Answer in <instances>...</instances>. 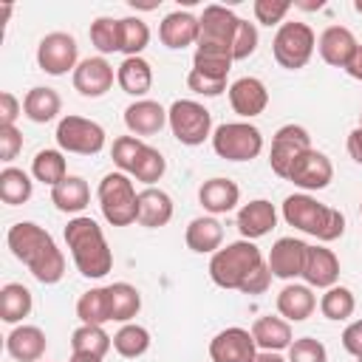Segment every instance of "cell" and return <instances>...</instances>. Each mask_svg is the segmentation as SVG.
<instances>
[{"label": "cell", "instance_id": "obj_31", "mask_svg": "<svg viewBox=\"0 0 362 362\" xmlns=\"http://www.w3.org/2000/svg\"><path fill=\"white\" fill-rule=\"evenodd\" d=\"M232 48H223V45H209V42H198L195 45V54H192V71L204 74V76H212V79H229V71H232Z\"/></svg>", "mask_w": 362, "mask_h": 362}, {"label": "cell", "instance_id": "obj_29", "mask_svg": "<svg viewBox=\"0 0 362 362\" xmlns=\"http://www.w3.org/2000/svg\"><path fill=\"white\" fill-rule=\"evenodd\" d=\"M116 85L133 99H147L153 88V65L144 57H124L116 68Z\"/></svg>", "mask_w": 362, "mask_h": 362}, {"label": "cell", "instance_id": "obj_50", "mask_svg": "<svg viewBox=\"0 0 362 362\" xmlns=\"http://www.w3.org/2000/svg\"><path fill=\"white\" fill-rule=\"evenodd\" d=\"M342 348L354 359H362V320H354V322L345 325V331H342Z\"/></svg>", "mask_w": 362, "mask_h": 362}, {"label": "cell", "instance_id": "obj_3", "mask_svg": "<svg viewBox=\"0 0 362 362\" xmlns=\"http://www.w3.org/2000/svg\"><path fill=\"white\" fill-rule=\"evenodd\" d=\"M65 246L71 252V260L76 266V272L88 280H102L110 269H113V252L107 246V238L102 232V226L88 218V215H76L65 223Z\"/></svg>", "mask_w": 362, "mask_h": 362}, {"label": "cell", "instance_id": "obj_37", "mask_svg": "<svg viewBox=\"0 0 362 362\" xmlns=\"http://www.w3.org/2000/svg\"><path fill=\"white\" fill-rule=\"evenodd\" d=\"M110 348H113V337L105 331V325H79L71 334V354L105 359Z\"/></svg>", "mask_w": 362, "mask_h": 362}, {"label": "cell", "instance_id": "obj_43", "mask_svg": "<svg viewBox=\"0 0 362 362\" xmlns=\"http://www.w3.org/2000/svg\"><path fill=\"white\" fill-rule=\"evenodd\" d=\"M164 173H167V158L161 156V150H156V147L147 144V147L141 150V156H139V161H136L130 178H136V181H141V184H147V187H156V181H161Z\"/></svg>", "mask_w": 362, "mask_h": 362}, {"label": "cell", "instance_id": "obj_20", "mask_svg": "<svg viewBox=\"0 0 362 362\" xmlns=\"http://www.w3.org/2000/svg\"><path fill=\"white\" fill-rule=\"evenodd\" d=\"M48 351V337L40 325H14L6 334V354L14 362H40Z\"/></svg>", "mask_w": 362, "mask_h": 362}, {"label": "cell", "instance_id": "obj_4", "mask_svg": "<svg viewBox=\"0 0 362 362\" xmlns=\"http://www.w3.org/2000/svg\"><path fill=\"white\" fill-rule=\"evenodd\" d=\"M280 215L297 232L317 238V243H334L345 235V215L339 209L317 201L311 192L286 195V201L280 206Z\"/></svg>", "mask_w": 362, "mask_h": 362}, {"label": "cell", "instance_id": "obj_59", "mask_svg": "<svg viewBox=\"0 0 362 362\" xmlns=\"http://www.w3.org/2000/svg\"><path fill=\"white\" fill-rule=\"evenodd\" d=\"M359 215H362V204H359Z\"/></svg>", "mask_w": 362, "mask_h": 362}, {"label": "cell", "instance_id": "obj_10", "mask_svg": "<svg viewBox=\"0 0 362 362\" xmlns=\"http://www.w3.org/2000/svg\"><path fill=\"white\" fill-rule=\"evenodd\" d=\"M79 62V45L68 31H51L37 45V68L48 76H65L68 71L74 74Z\"/></svg>", "mask_w": 362, "mask_h": 362}, {"label": "cell", "instance_id": "obj_53", "mask_svg": "<svg viewBox=\"0 0 362 362\" xmlns=\"http://www.w3.org/2000/svg\"><path fill=\"white\" fill-rule=\"evenodd\" d=\"M351 79H356V82H362V42L356 45V51H354V57L348 59V65L342 68Z\"/></svg>", "mask_w": 362, "mask_h": 362}, {"label": "cell", "instance_id": "obj_15", "mask_svg": "<svg viewBox=\"0 0 362 362\" xmlns=\"http://www.w3.org/2000/svg\"><path fill=\"white\" fill-rule=\"evenodd\" d=\"M255 356H257V345L249 328L229 325L209 339L212 362H255Z\"/></svg>", "mask_w": 362, "mask_h": 362}, {"label": "cell", "instance_id": "obj_42", "mask_svg": "<svg viewBox=\"0 0 362 362\" xmlns=\"http://www.w3.org/2000/svg\"><path fill=\"white\" fill-rule=\"evenodd\" d=\"M119 31L124 57H141V51L150 45V25L141 17H119Z\"/></svg>", "mask_w": 362, "mask_h": 362}, {"label": "cell", "instance_id": "obj_24", "mask_svg": "<svg viewBox=\"0 0 362 362\" xmlns=\"http://www.w3.org/2000/svg\"><path fill=\"white\" fill-rule=\"evenodd\" d=\"M274 305H277V314L283 320H288V322H305L317 311V294H314L311 286L294 280V283H286L280 288Z\"/></svg>", "mask_w": 362, "mask_h": 362}, {"label": "cell", "instance_id": "obj_5", "mask_svg": "<svg viewBox=\"0 0 362 362\" xmlns=\"http://www.w3.org/2000/svg\"><path fill=\"white\" fill-rule=\"evenodd\" d=\"M102 218L110 226H130L139 221V192L127 173H107L96 187Z\"/></svg>", "mask_w": 362, "mask_h": 362}, {"label": "cell", "instance_id": "obj_34", "mask_svg": "<svg viewBox=\"0 0 362 362\" xmlns=\"http://www.w3.org/2000/svg\"><path fill=\"white\" fill-rule=\"evenodd\" d=\"M34 308V297L23 283H6L0 288V320L6 325H20Z\"/></svg>", "mask_w": 362, "mask_h": 362}, {"label": "cell", "instance_id": "obj_47", "mask_svg": "<svg viewBox=\"0 0 362 362\" xmlns=\"http://www.w3.org/2000/svg\"><path fill=\"white\" fill-rule=\"evenodd\" d=\"M288 362H328V351L314 337H297L288 345Z\"/></svg>", "mask_w": 362, "mask_h": 362}, {"label": "cell", "instance_id": "obj_7", "mask_svg": "<svg viewBox=\"0 0 362 362\" xmlns=\"http://www.w3.org/2000/svg\"><path fill=\"white\" fill-rule=\"evenodd\" d=\"M212 150L226 161H252L263 153V133L252 122H223L212 130Z\"/></svg>", "mask_w": 362, "mask_h": 362}, {"label": "cell", "instance_id": "obj_36", "mask_svg": "<svg viewBox=\"0 0 362 362\" xmlns=\"http://www.w3.org/2000/svg\"><path fill=\"white\" fill-rule=\"evenodd\" d=\"M34 195V175L20 167H3L0 170V201L8 206H20L31 201Z\"/></svg>", "mask_w": 362, "mask_h": 362}, {"label": "cell", "instance_id": "obj_51", "mask_svg": "<svg viewBox=\"0 0 362 362\" xmlns=\"http://www.w3.org/2000/svg\"><path fill=\"white\" fill-rule=\"evenodd\" d=\"M20 113H23V102L11 90H3L0 93V124H14Z\"/></svg>", "mask_w": 362, "mask_h": 362}, {"label": "cell", "instance_id": "obj_23", "mask_svg": "<svg viewBox=\"0 0 362 362\" xmlns=\"http://www.w3.org/2000/svg\"><path fill=\"white\" fill-rule=\"evenodd\" d=\"M167 124V107L156 99H136L124 107V127L130 136H156Z\"/></svg>", "mask_w": 362, "mask_h": 362}, {"label": "cell", "instance_id": "obj_52", "mask_svg": "<svg viewBox=\"0 0 362 362\" xmlns=\"http://www.w3.org/2000/svg\"><path fill=\"white\" fill-rule=\"evenodd\" d=\"M345 147H348V156H351L356 164H362V127H359V124H356V127L348 133Z\"/></svg>", "mask_w": 362, "mask_h": 362}, {"label": "cell", "instance_id": "obj_19", "mask_svg": "<svg viewBox=\"0 0 362 362\" xmlns=\"http://www.w3.org/2000/svg\"><path fill=\"white\" fill-rule=\"evenodd\" d=\"M235 226H238L243 240H260L277 226V209H274L272 201L255 198V201H249V204H243L238 209Z\"/></svg>", "mask_w": 362, "mask_h": 362}, {"label": "cell", "instance_id": "obj_35", "mask_svg": "<svg viewBox=\"0 0 362 362\" xmlns=\"http://www.w3.org/2000/svg\"><path fill=\"white\" fill-rule=\"evenodd\" d=\"M31 175L34 181L45 184V187H57L59 181L68 178V161H65V153L59 147H45L40 150L34 158H31Z\"/></svg>", "mask_w": 362, "mask_h": 362}, {"label": "cell", "instance_id": "obj_28", "mask_svg": "<svg viewBox=\"0 0 362 362\" xmlns=\"http://www.w3.org/2000/svg\"><path fill=\"white\" fill-rule=\"evenodd\" d=\"M249 331H252V337H255L257 351H277V354H283V351H288V345L294 342L291 322L283 320L280 314H277V317H272V314L257 317Z\"/></svg>", "mask_w": 362, "mask_h": 362}, {"label": "cell", "instance_id": "obj_57", "mask_svg": "<svg viewBox=\"0 0 362 362\" xmlns=\"http://www.w3.org/2000/svg\"><path fill=\"white\" fill-rule=\"evenodd\" d=\"M354 11H356V14H362V0H354Z\"/></svg>", "mask_w": 362, "mask_h": 362}, {"label": "cell", "instance_id": "obj_11", "mask_svg": "<svg viewBox=\"0 0 362 362\" xmlns=\"http://www.w3.org/2000/svg\"><path fill=\"white\" fill-rule=\"evenodd\" d=\"M311 150V136L303 124H283L277 127L274 139H272V150H269V167L277 178H288V170L291 164L305 153Z\"/></svg>", "mask_w": 362, "mask_h": 362}, {"label": "cell", "instance_id": "obj_12", "mask_svg": "<svg viewBox=\"0 0 362 362\" xmlns=\"http://www.w3.org/2000/svg\"><path fill=\"white\" fill-rule=\"evenodd\" d=\"M300 192H320L334 181V164L322 150H305L288 170V178Z\"/></svg>", "mask_w": 362, "mask_h": 362}, {"label": "cell", "instance_id": "obj_41", "mask_svg": "<svg viewBox=\"0 0 362 362\" xmlns=\"http://www.w3.org/2000/svg\"><path fill=\"white\" fill-rule=\"evenodd\" d=\"M90 45L99 51V57L107 54H122V31H119V20L116 17H96L88 28Z\"/></svg>", "mask_w": 362, "mask_h": 362}, {"label": "cell", "instance_id": "obj_56", "mask_svg": "<svg viewBox=\"0 0 362 362\" xmlns=\"http://www.w3.org/2000/svg\"><path fill=\"white\" fill-rule=\"evenodd\" d=\"M68 362H102L99 356H85V354H71Z\"/></svg>", "mask_w": 362, "mask_h": 362}, {"label": "cell", "instance_id": "obj_54", "mask_svg": "<svg viewBox=\"0 0 362 362\" xmlns=\"http://www.w3.org/2000/svg\"><path fill=\"white\" fill-rule=\"evenodd\" d=\"M255 362H288V359L283 354H277V351H257Z\"/></svg>", "mask_w": 362, "mask_h": 362}, {"label": "cell", "instance_id": "obj_9", "mask_svg": "<svg viewBox=\"0 0 362 362\" xmlns=\"http://www.w3.org/2000/svg\"><path fill=\"white\" fill-rule=\"evenodd\" d=\"M57 147L62 153H74V156H96L105 150V141H107V133L99 122L93 119H85V116H76V113H68L57 122Z\"/></svg>", "mask_w": 362, "mask_h": 362}, {"label": "cell", "instance_id": "obj_44", "mask_svg": "<svg viewBox=\"0 0 362 362\" xmlns=\"http://www.w3.org/2000/svg\"><path fill=\"white\" fill-rule=\"evenodd\" d=\"M144 147H147V141H141L139 136H119V139H113V147H110V158H113L116 170L130 175Z\"/></svg>", "mask_w": 362, "mask_h": 362}, {"label": "cell", "instance_id": "obj_32", "mask_svg": "<svg viewBox=\"0 0 362 362\" xmlns=\"http://www.w3.org/2000/svg\"><path fill=\"white\" fill-rule=\"evenodd\" d=\"M51 204L65 215H82V209L90 204V187L82 175H68L51 189Z\"/></svg>", "mask_w": 362, "mask_h": 362}, {"label": "cell", "instance_id": "obj_22", "mask_svg": "<svg viewBox=\"0 0 362 362\" xmlns=\"http://www.w3.org/2000/svg\"><path fill=\"white\" fill-rule=\"evenodd\" d=\"M198 204L204 206L206 215H226L232 209H238L240 204V187L232 181V178H223V175H215V178H206L201 187H198Z\"/></svg>", "mask_w": 362, "mask_h": 362}, {"label": "cell", "instance_id": "obj_33", "mask_svg": "<svg viewBox=\"0 0 362 362\" xmlns=\"http://www.w3.org/2000/svg\"><path fill=\"white\" fill-rule=\"evenodd\" d=\"M76 317H79V325H105V322H113V314H110V288L107 286H96V288H88L85 294H79V300H76Z\"/></svg>", "mask_w": 362, "mask_h": 362}, {"label": "cell", "instance_id": "obj_45", "mask_svg": "<svg viewBox=\"0 0 362 362\" xmlns=\"http://www.w3.org/2000/svg\"><path fill=\"white\" fill-rule=\"evenodd\" d=\"M257 42H260L257 25L240 17V20H238V28H235V40H232V57H235V62L249 59V57L257 51Z\"/></svg>", "mask_w": 362, "mask_h": 362}, {"label": "cell", "instance_id": "obj_49", "mask_svg": "<svg viewBox=\"0 0 362 362\" xmlns=\"http://www.w3.org/2000/svg\"><path fill=\"white\" fill-rule=\"evenodd\" d=\"M23 150V133L17 124H0V161L11 164Z\"/></svg>", "mask_w": 362, "mask_h": 362}, {"label": "cell", "instance_id": "obj_2", "mask_svg": "<svg viewBox=\"0 0 362 362\" xmlns=\"http://www.w3.org/2000/svg\"><path fill=\"white\" fill-rule=\"evenodd\" d=\"M6 243L37 283L54 286L65 277V255L45 226L34 221H17L6 232Z\"/></svg>", "mask_w": 362, "mask_h": 362}, {"label": "cell", "instance_id": "obj_48", "mask_svg": "<svg viewBox=\"0 0 362 362\" xmlns=\"http://www.w3.org/2000/svg\"><path fill=\"white\" fill-rule=\"evenodd\" d=\"M187 88H189L192 93H198V96H206V99H215V96H221L223 90H229V85H226L223 79L204 76V74H198V71H192V68H189V74H187Z\"/></svg>", "mask_w": 362, "mask_h": 362}, {"label": "cell", "instance_id": "obj_6", "mask_svg": "<svg viewBox=\"0 0 362 362\" xmlns=\"http://www.w3.org/2000/svg\"><path fill=\"white\" fill-rule=\"evenodd\" d=\"M317 51V37H314V28L308 23H300V20H286L277 31H274V40H272V54H274V62L286 71H300L311 62Z\"/></svg>", "mask_w": 362, "mask_h": 362}, {"label": "cell", "instance_id": "obj_39", "mask_svg": "<svg viewBox=\"0 0 362 362\" xmlns=\"http://www.w3.org/2000/svg\"><path fill=\"white\" fill-rule=\"evenodd\" d=\"M150 331L139 322H124L119 325V331L113 334V351L124 359H139L150 351Z\"/></svg>", "mask_w": 362, "mask_h": 362}, {"label": "cell", "instance_id": "obj_13", "mask_svg": "<svg viewBox=\"0 0 362 362\" xmlns=\"http://www.w3.org/2000/svg\"><path fill=\"white\" fill-rule=\"evenodd\" d=\"M305 257H308V243L294 238V235H286V238H277L272 243V252H269L266 263H269L272 277L294 283L297 277H303Z\"/></svg>", "mask_w": 362, "mask_h": 362}, {"label": "cell", "instance_id": "obj_27", "mask_svg": "<svg viewBox=\"0 0 362 362\" xmlns=\"http://www.w3.org/2000/svg\"><path fill=\"white\" fill-rule=\"evenodd\" d=\"M175 204L170 198V192H164L161 187H144L139 192V226L144 229H161L173 221Z\"/></svg>", "mask_w": 362, "mask_h": 362}, {"label": "cell", "instance_id": "obj_1", "mask_svg": "<svg viewBox=\"0 0 362 362\" xmlns=\"http://www.w3.org/2000/svg\"><path fill=\"white\" fill-rule=\"evenodd\" d=\"M209 280L218 288L240 294H263L272 283L269 263L255 240H232L209 257Z\"/></svg>", "mask_w": 362, "mask_h": 362}, {"label": "cell", "instance_id": "obj_25", "mask_svg": "<svg viewBox=\"0 0 362 362\" xmlns=\"http://www.w3.org/2000/svg\"><path fill=\"white\" fill-rule=\"evenodd\" d=\"M184 243L195 255H215L223 246V223L215 215H198L187 223Z\"/></svg>", "mask_w": 362, "mask_h": 362}, {"label": "cell", "instance_id": "obj_17", "mask_svg": "<svg viewBox=\"0 0 362 362\" xmlns=\"http://www.w3.org/2000/svg\"><path fill=\"white\" fill-rule=\"evenodd\" d=\"M226 93H229L232 110H235L243 122L260 116V113L269 107V88H266V82L257 79V76H240V79H235Z\"/></svg>", "mask_w": 362, "mask_h": 362}, {"label": "cell", "instance_id": "obj_14", "mask_svg": "<svg viewBox=\"0 0 362 362\" xmlns=\"http://www.w3.org/2000/svg\"><path fill=\"white\" fill-rule=\"evenodd\" d=\"M71 82H74V90L79 93V96H85V99H99V96H105L110 88H113V82H116V71H113V65L107 62V57H85L79 65H76V71L71 74Z\"/></svg>", "mask_w": 362, "mask_h": 362}, {"label": "cell", "instance_id": "obj_26", "mask_svg": "<svg viewBox=\"0 0 362 362\" xmlns=\"http://www.w3.org/2000/svg\"><path fill=\"white\" fill-rule=\"evenodd\" d=\"M356 45L359 42H356L354 31L345 25H328L317 40V51H320L322 62H328L331 68H345L348 59L354 57Z\"/></svg>", "mask_w": 362, "mask_h": 362}, {"label": "cell", "instance_id": "obj_30", "mask_svg": "<svg viewBox=\"0 0 362 362\" xmlns=\"http://www.w3.org/2000/svg\"><path fill=\"white\" fill-rule=\"evenodd\" d=\"M62 110V96L54 88L45 85H34L25 96H23V116L34 124H48L59 116Z\"/></svg>", "mask_w": 362, "mask_h": 362}, {"label": "cell", "instance_id": "obj_60", "mask_svg": "<svg viewBox=\"0 0 362 362\" xmlns=\"http://www.w3.org/2000/svg\"><path fill=\"white\" fill-rule=\"evenodd\" d=\"M356 362H362V359H356Z\"/></svg>", "mask_w": 362, "mask_h": 362}, {"label": "cell", "instance_id": "obj_38", "mask_svg": "<svg viewBox=\"0 0 362 362\" xmlns=\"http://www.w3.org/2000/svg\"><path fill=\"white\" fill-rule=\"evenodd\" d=\"M110 314H113V322L124 325V322H133L141 311V294L133 283H110Z\"/></svg>", "mask_w": 362, "mask_h": 362}, {"label": "cell", "instance_id": "obj_16", "mask_svg": "<svg viewBox=\"0 0 362 362\" xmlns=\"http://www.w3.org/2000/svg\"><path fill=\"white\" fill-rule=\"evenodd\" d=\"M201 37V20L192 11L175 8L158 23V40L170 51H184L189 45H198Z\"/></svg>", "mask_w": 362, "mask_h": 362}, {"label": "cell", "instance_id": "obj_8", "mask_svg": "<svg viewBox=\"0 0 362 362\" xmlns=\"http://www.w3.org/2000/svg\"><path fill=\"white\" fill-rule=\"evenodd\" d=\"M167 127L184 147H198L212 139V113L195 99H175L167 107Z\"/></svg>", "mask_w": 362, "mask_h": 362}, {"label": "cell", "instance_id": "obj_58", "mask_svg": "<svg viewBox=\"0 0 362 362\" xmlns=\"http://www.w3.org/2000/svg\"><path fill=\"white\" fill-rule=\"evenodd\" d=\"M359 127H362V110H359Z\"/></svg>", "mask_w": 362, "mask_h": 362}, {"label": "cell", "instance_id": "obj_18", "mask_svg": "<svg viewBox=\"0 0 362 362\" xmlns=\"http://www.w3.org/2000/svg\"><path fill=\"white\" fill-rule=\"evenodd\" d=\"M198 20H201V37H198V42L232 48L235 28H238V20H240V17H238L229 6L209 3V6H204V11L198 14Z\"/></svg>", "mask_w": 362, "mask_h": 362}, {"label": "cell", "instance_id": "obj_55", "mask_svg": "<svg viewBox=\"0 0 362 362\" xmlns=\"http://www.w3.org/2000/svg\"><path fill=\"white\" fill-rule=\"evenodd\" d=\"M294 6H297V8H305V11H317V8H322V0H317V3H303V0H297Z\"/></svg>", "mask_w": 362, "mask_h": 362}, {"label": "cell", "instance_id": "obj_46", "mask_svg": "<svg viewBox=\"0 0 362 362\" xmlns=\"http://www.w3.org/2000/svg\"><path fill=\"white\" fill-rule=\"evenodd\" d=\"M294 8V3H288V0H255L252 3V11H255V20L260 23V25H283L286 23V14Z\"/></svg>", "mask_w": 362, "mask_h": 362}, {"label": "cell", "instance_id": "obj_40", "mask_svg": "<svg viewBox=\"0 0 362 362\" xmlns=\"http://www.w3.org/2000/svg\"><path fill=\"white\" fill-rule=\"evenodd\" d=\"M320 314L325 317V320H331V322H342V320H348V317H354V311H356V297H354V291L348 288V286H331V288H325L322 291V297H320Z\"/></svg>", "mask_w": 362, "mask_h": 362}, {"label": "cell", "instance_id": "obj_21", "mask_svg": "<svg viewBox=\"0 0 362 362\" xmlns=\"http://www.w3.org/2000/svg\"><path fill=\"white\" fill-rule=\"evenodd\" d=\"M303 283L311 286V288H322V291L339 283V257L334 255V249H328L325 243L308 246Z\"/></svg>", "mask_w": 362, "mask_h": 362}]
</instances>
